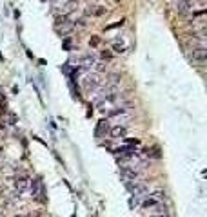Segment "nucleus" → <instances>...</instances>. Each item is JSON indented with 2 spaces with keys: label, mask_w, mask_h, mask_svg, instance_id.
Returning <instances> with one entry per match:
<instances>
[{
  "label": "nucleus",
  "mask_w": 207,
  "mask_h": 217,
  "mask_svg": "<svg viewBox=\"0 0 207 217\" xmlns=\"http://www.w3.org/2000/svg\"><path fill=\"white\" fill-rule=\"evenodd\" d=\"M194 7V0H176V11L180 15H187L191 13Z\"/></svg>",
  "instance_id": "6"
},
{
  "label": "nucleus",
  "mask_w": 207,
  "mask_h": 217,
  "mask_svg": "<svg viewBox=\"0 0 207 217\" xmlns=\"http://www.w3.org/2000/svg\"><path fill=\"white\" fill-rule=\"evenodd\" d=\"M156 204H158V201H156V199H153L151 196H145L144 201H142V208H144V210H153Z\"/></svg>",
  "instance_id": "10"
},
{
  "label": "nucleus",
  "mask_w": 207,
  "mask_h": 217,
  "mask_svg": "<svg viewBox=\"0 0 207 217\" xmlns=\"http://www.w3.org/2000/svg\"><path fill=\"white\" fill-rule=\"evenodd\" d=\"M96 62H98V60H96L95 54H85L82 58V62H80V67H82L84 71H93V67H95Z\"/></svg>",
  "instance_id": "9"
},
{
  "label": "nucleus",
  "mask_w": 207,
  "mask_h": 217,
  "mask_svg": "<svg viewBox=\"0 0 207 217\" xmlns=\"http://www.w3.org/2000/svg\"><path fill=\"white\" fill-rule=\"evenodd\" d=\"M15 217H31V215H22V214H18V215H15Z\"/></svg>",
  "instance_id": "19"
},
{
  "label": "nucleus",
  "mask_w": 207,
  "mask_h": 217,
  "mask_svg": "<svg viewBox=\"0 0 207 217\" xmlns=\"http://www.w3.org/2000/svg\"><path fill=\"white\" fill-rule=\"evenodd\" d=\"M100 56H102L104 60H109V58H111V53H109V51H102V53H100Z\"/></svg>",
  "instance_id": "17"
},
{
  "label": "nucleus",
  "mask_w": 207,
  "mask_h": 217,
  "mask_svg": "<svg viewBox=\"0 0 207 217\" xmlns=\"http://www.w3.org/2000/svg\"><path fill=\"white\" fill-rule=\"evenodd\" d=\"M73 27H87V20H85V18L73 20Z\"/></svg>",
  "instance_id": "15"
},
{
  "label": "nucleus",
  "mask_w": 207,
  "mask_h": 217,
  "mask_svg": "<svg viewBox=\"0 0 207 217\" xmlns=\"http://www.w3.org/2000/svg\"><path fill=\"white\" fill-rule=\"evenodd\" d=\"M105 13H107V9L104 6H95V9H93V17H102Z\"/></svg>",
  "instance_id": "14"
},
{
  "label": "nucleus",
  "mask_w": 207,
  "mask_h": 217,
  "mask_svg": "<svg viewBox=\"0 0 207 217\" xmlns=\"http://www.w3.org/2000/svg\"><path fill=\"white\" fill-rule=\"evenodd\" d=\"M191 56L194 62H198V63H204L207 58V49L205 47H193L191 49Z\"/></svg>",
  "instance_id": "7"
},
{
  "label": "nucleus",
  "mask_w": 207,
  "mask_h": 217,
  "mask_svg": "<svg viewBox=\"0 0 207 217\" xmlns=\"http://www.w3.org/2000/svg\"><path fill=\"white\" fill-rule=\"evenodd\" d=\"M131 112L125 109V107H120V109H115V110H111L109 112V118L107 121L109 123H116V125H127V121H131Z\"/></svg>",
  "instance_id": "2"
},
{
  "label": "nucleus",
  "mask_w": 207,
  "mask_h": 217,
  "mask_svg": "<svg viewBox=\"0 0 207 217\" xmlns=\"http://www.w3.org/2000/svg\"><path fill=\"white\" fill-rule=\"evenodd\" d=\"M109 134H111L113 139H124L127 136V127H124V125H115V127H111Z\"/></svg>",
  "instance_id": "8"
},
{
  "label": "nucleus",
  "mask_w": 207,
  "mask_h": 217,
  "mask_svg": "<svg viewBox=\"0 0 207 217\" xmlns=\"http://www.w3.org/2000/svg\"><path fill=\"white\" fill-rule=\"evenodd\" d=\"M156 217H167V214H162V215H156Z\"/></svg>",
  "instance_id": "20"
},
{
  "label": "nucleus",
  "mask_w": 207,
  "mask_h": 217,
  "mask_svg": "<svg viewBox=\"0 0 207 217\" xmlns=\"http://www.w3.org/2000/svg\"><path fill=\"white\" fill-rule=\"evenodd\" d=\"M100 43V38L98 36H93V38L89 40V45H98Z\"/></svg>",
  "instance_id": "16"
},
{
  "label": "nucleus",
  "mask_w": 207,
  "mask_h": 217,
  "mask_svg": "<svg viewBox=\"0 0 207 217\" xmlns=\"http://www.w3.org/2000/svg\"><path fill=\"white\" fill-rule=\"evenodd\" d=\"M80 83H82L84 91L87 92V94H93V92H96L100 87H102L104 80L102 76L98 74V73H93V71H87L85 74L82 76V80H80Z\"/></svg>",
  "instance_id": "1"
},
{
  "label": "nucleus",
  "mask_w": 207,
  "mask_h": 217,
  "mask_svg": "<svg viewBox=\"0 0 207 217\" xmlns=\"http://www.w3.org/2000/svg\"><path fill=\"white\" fill-rule=\"evenodd\" d=\"M115 51L122 54V53H124V47H122V45H118V43H115Z\"/></svg>",
  "instance_id": "18"
},
{
  "label": "nucleus",
  "mask_w": 207,
  "mask_h": 217,
  "mask_svg": "<svg viewBox=\"0 0 207 217\" xmlns=\"http://www.w3.org/2000/svg\"><path fill=\"white\" fill-rule=\"evenodd\" d=\"M11 181H13V190H17L18 194H24L29 188V178L25 174H15Z\"/></svg>",
  "instance_id": "3"
},
{
  "label": "nucleus",
  "mask_w": 207,
  "mask_h": 217,
  "mask_svg": "<svg viewBox=\"0 0 207 217\" xmlns=\"http://www.w3.org/2000/svg\"><path fill=\"white\" fill-rule=\"evenodd\" d=\"M151 197L156 199L158 203H164V201H166V192H164V190H154V192L151 194Z\"/></svg>",
  "instance_id": "13"
},
{
  "label": "nucleus",
  "mask_w": 207,
  "mask_h": 217,
  "mask_svg": "<svg viewBox=\"0 0 207 217\" xmlns=\"http://www.w3.org/2000/svg\"><path fill=\"white\" fill-rule=\"evenodd\" d=\"M29 188H31V197L37 199V201H44V188H42L40 179H29Z\"/></svg>",
  "instance_id": "4"
},
{
  "label": "nucleus",
  "mask_w": 207,
  "mask_h": 217,
  "mask_svg": "<svg viewBox=\"0 0 207 217\" xmlns=\"http://www.w3.org/2000/svg\"><path fill=\"white\" fill-rule=\"evenodd\" d=\"M57 29V33L60 35V36H65V35H69L75 27H73V22H69V24H64V25H58V27H55Z\"/></svg>",
  "instance_id": "11"
},
{
  "label": "nucleus",
  "mask_w": 207,
  "mask_h": 217,
  "mask_svg": "<svg viewBox=\"0 0 207 217\" xmlns=\"http://www.w3.org/2000/svg\"><path fill=\"white\" fill-rule=\"evenodd\" d=\"M109 130H111V125H109V121H107V119H102V121L98 123V129H96V136L107 134Z\"/></svg>",
  "instance_id": "12"
},
{
  "label": "nucleus",
  "mask_w": 207,
  "mask_h": 217,
  "mask_svg": "<svg viewBox=\"0 0 207 217\" xmlns=\"http://www.w3.org/2000/svg\"><path fill=\"white\" fill-rule=\"evenodd\" d=\"M78 7H80V2H78V0H67V2L62 4L60 13L65 15V17H69V15H73L75 11H78Z\"/></svg>",
  "instance_id": "5"
}]
</instances>
